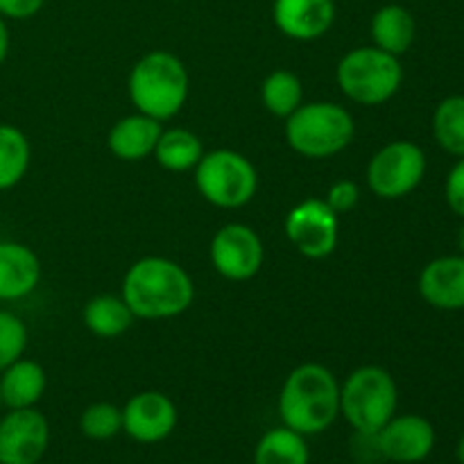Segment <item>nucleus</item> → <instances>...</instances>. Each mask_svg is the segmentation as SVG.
I'll list each match as a JSON object with an SVG mask.
<instances>
[{
  "label": "nucleus",
  "instance_id": "obj_1",
  "mask_svg": "<svg viewBox=\"0 0 464 464\" xmlns=\"http://www.w3.org/2000/svg\"><path fill=\"white\" fill-rule=\"evenodd\" d=\"M121 297L136 320H170L193 306L195 284L177 261L143 256L122 276Z\"/></svg>",
  "mask_w": 464,
  "mask_h": 464
},
{
  "label": "nucleus",
  "instance_id": "obj_2",
  "mask_svg": "<svg viewBox=\"0 0 464 464\" xmlns=\"http://www.w3.org/2000/svg\"><path fill=\"white\" fill-rule=\"evenodd\" d=\"M279 417L299 435H320L340 417V383L329 367L304 362L295 367L279 392Z\"/></svg>",
  "mask_w": 464,
  "mask_h": 464
},
{
  "label": "nucleus",
  "instance_id": "obj_3",
  "mask_svg": "<svg viewBox=\"0 0 464 464\" xmlns=\"http://www.w3.org/2000/svg\"><path fill=\"white\" fill-rule=\"evenodd\" d=\"M190 77L184 62L168 50H150L131 66L127 93L139 113L166 122L184 109Z\"/></svg>",
  "mask_w": 464,
  "mask_h": 464
},
{
  "label": "nucleus",
  "instance_id": "obj_4",
  "mask_svg": "<svg viewBox=\"0 0 464 464\" xmlns=\"http://www.w3.org/2000/svg\"><path fill=\"white\" fill-rule=\"evenodd\" d=\"M285 140L304 159H331L347 150L356 136L353 116L338 102H304L285 118Z\"/></svg>",
  "mask_w": 464,
  "mask_h": 464
},
{
  "label": "nucleus",
  "instance_id": "obj_5",
  "mask_svg": "<svg viewBox=\"0 0 464 464\" xmlns=\"http://www.w3.org/2000/svg\"><path fill=\"white\" fill-rule=\"evenodd\" d=\"M399 406V388L394 376L379 365L353 370L340 385V415L356 435H376Z\"/></svg>",
  "mask_w": 464,
  "mask_h": 464
},
{
  "label": "nucleus",
  "instance_id": "obj_6",
  "mask_svg": "<svg viewBox=\"0 0 464 464\" xmlns=\"http://www.w3.org/2000/svg\"><path fill=\"white\" fill-rule=\"evenodd\" d=\"M335 80L344 98L361 107H379L392 100L401 89V59L376 45L353 48L340 59Z\"/></svg>",
  "mask_w": 464,
  "mask_h": 464
},
{
  "label": "nucleus",
  "instance_id": "obj_7",
  "mask_svg": "<svg viewBox=\"0 0 464 464\" xmlns=\"http://www.w3.org/2000/svg\"><path fill=\"white\" fill-rule=\"evenodd\" d=\"M193 172L199 195L218 208H240L256 195V168L236 150L218 148L204 152Z\"/></svg>",
  "mask_w": 464,
  "mask_h": 464
},
{
  "label": "nucleus",
  "instance_id": "obj_8",
  "mask_svg": "<svg viewBox=\"0 0 464 464\" xmlns=\"http://www.w3.org/2000/svg\"><path fill=\"white\" fill-rule=\"evenodd\" d=\"M426 152L412 140L383 145L367 163V186L381 199L408 198L426 177Z\"/></svg>",
  "mask_w": 464,
  "mask_h": 464
},
{
  "label": "nucleus",
  "instance_id": "obj_9",
  "mask_svg": "<svg viewBox=\"0 0 464 464\" xmlns=\"http://www.w3.org/2000/svg\"><path fill=\"white\" fill-rule=\"evenodd\" d=\"M285 238L302 256L311 261L331 256L340 240V216L320 198L295 204L284 220Z\"/></svg>",
  "mask_w": 464,
  "mask_h": 464
},
{
  "label": "nucleus",
  "instance_id": "obj_10",
  "mask_svg": "<svg viewBox=\"0 0 464 464\" xmlns=\"http://www.w3.org/2000/svg\"><path fill=\"white\" fill-rule=\"evenodd\" d=\"M213 270L227 281H249L261 272L266 261L263 240L256 231L243 222L220 227L208 247Z\"/></svg>",
  "mask_w": 464,
  "mask_h": 464
},
{
  "label": "nucleus",
  "instance_id": "obj_11",
  "mask_svg": "<svg viewBox=\"0 0 464 464\" xmlns=\"http://www.w3.org/2000/svg\"><path fill=\"white\" fill-rule=\"evenodd\" d=\"M50 447V424L36 408L9 411L0 420V464H39Z\"/></svg>",
  "mask_w": 464,
  "mask_h": 464
},
{
  "label": "nucleus",
  "instance_id": "obj_12",
  "mask_svg": "<svg viewBox=\"0 0 464 464\" xmlns=\"http://www.w3.org/2000/svg\"><path fill=\"white\" fill-rule=\"evenodd\" d=\"M435 426L421 415H394L379 433L374 447L385 460L397 464L424 462L435 449Z\"/></svg>",
  "mask_w": 464,
  "mask_h": 464
},
{
  "label": "nucleus",
  "instance_id": "obj_13",
  "mask_svg": "<svg viewBox=\"0 0 464 464\" xmlns=\"http://www.w3.org/2000/svg\"><path fill=\"white\" fill-rule=\"evenodd\" d=\"M177 420L175 401L157 390L134 394L122 408V430L139 444H157L170 438Z\"/></svg>",
  "mask_w": 464,
  "mask_h": 464
},
{
  "label": "nucleus",
  "instance_id": "obj_14",
  "mask_svg": "<svg viewBox=\"0 0 464 464\" xmlns=\"http://www.w3.org/2000/svg\"><path fill=\"white\" fill-rule=\"evenodd\" d=\"M272 18L276 30L293 41H315L335 21L334 0H275Z\"/></svg>",
  "mask_w": 464,
  "mask_h": 464
},
{
  "label": "nucleus",
  "instance_id": "obj_15",
  "mask_svg": "<svg viewBox=\"0 0 464 464\" xmlns=\"http://www.w3.org/2000/svg\"><path fill=\"white\" fill-rule=\"evenodd\" d=\"M420 295L438 311H464V256H438L420 275Z\"/></svg>",
  "mask_w": 464,
  "mask_h": 464
},
{
  "label": "nucleus",
  "instance_id": "obj_16",
  "mask_svg": "<svg viewBox=\"0 0 464 464\" xmlns=\"http://www.w3.org/2000/svg\"><path fill=\"white\" fill-rule=\"evenodd\" d=\"M41 261L34 249L14 240L0 243V302H16L36 290Z\"/></svg>",
  "mask_w": 464,
  "mask_h": 464
},
{
  "label": "nucleus",
  "instance_id": "obj_17",
  "mask_svg": "<svg viewBox=\"0 0 464 464\" xmlns=\"http://www.w3.org/2000/svg\"><path fill=\"white\" fill-rule=\"evenodd\" d=\"M161 131V122L136 111L116 121V125L109 130V152L121 161H143L154 154Z\"/></svg>",
  "mask_w": 464,
  "mask_h": 464
},
{
  "label": "nucleus",
  "instance_id": "obj_18",
  "mask_svg": "<svg viewBox=\"0 0 464 464\" xmlns=\"http://www.w3.org/2000/svg\"><path fill=\"white\" fill-rule=\"evenodd\" d=\"M45 388H48L45 370L30 358H18L0 372V399L9 411L34 408L45 394Z\"/></svg>",
  "mask_w": 464,
  "mask_h": 464
},
{
  "label": "nucleus",
  "instance_id": "obj_19",
  "mask_svg": "<svg viewBox=\"0 0 464 464\" xmlns=\"http://www.w3.org/2000/svg\"><path fill=\"white\" fill-rule=\"evenodd\" d=\"M370 34L372 45L394 54V57H401V54H406L408 50H411V45L415 44V16H412L411 9H406L403 5H383V7L376 9V14L372 16Z\"/></svg>",
  "mask_w": 464,
  "mask_h": 464
},
{
  "label": "nucleus",
  "instance_id": "obj_20",
  "mask_svg": "<svg viewBox=\"0 0 464 464\" xmlns=\"http://www.w3.org/2000/svg\"><path fill=\"white\" fill-rule=\"evenodd\" d=\"M136 315L127 302L118 295H98V297L89 299L82 311V322L86 329L102 340L121 338L122 334L131 329Z\"/></svg>",
  "mask_w": 464,
  "mask_h": 464
},
{
  "label": "nucleus",
  "instance_id": "obj_21",
  "mask_svg": "<svg viewBox=\"0 0 464 464\" xmlns=\"http://www.w3.org/2000/svg\"><path fill=\"white\" fill-rule=\"evenodd\" d=\"M204 154V145L195 131L186 127H170L163 130L157 140L152 157L159 166L168 172H188L199 163Z\"/></svg>",
  "mask_w": 464,
  "mask_h": 464
},
{
  "label": "nucleus",
  "instance_id": "obj_22",
  "mask_svg": "<svg viewBox=\"0 0 464 464\" xmlns=\"http://www.w3.org/2000/svg\"><path fill=\"white\" fill-rule=\"evenodd\" d=\"M311 462V449L304 435L288 426H276L267 430L256 444L254 464H308Z\"/></svg>",
  "mask_w": 464,
  "mask_h": 464
},
{
  "label": "nucleus",
  "instance_id": "obj_23",
  "mask_svg": "<svg viewBox=\"0 0 464 464\" xmlns=\"http://www.w3.org/2000/svg\"><path fill=\"white\" fill-rule=\"evenodd\" d=\"M32 161V145L18 127L0 122V190H9L23 181Z\"/></svg>",
  "mask_w": 464,
  "mask_h": 464
},
{
  "label": "nucleus",
  "instance_id": "obj_24",
  "mask_svg": "<svg viewBox=\"0 0 464 464\" xmlns=\"http://www.w3.org/2000/svg\"><path fill=\"white\" fill-rule=\"evenodd\" d=\"M261 102L272 116L288 118L304 104V84L293 71L276 68L263 80Z\"/></svg>",
  "mask_w": 464,
  "mask_h": 464
},
{
  "label": "nucleus",
  "instance_id": "obj_25",
  "mask_svg": "<svg viewBox=\"0 0 464 464\" xmlns=\"http://www.w3.org/2000/svg\"><path fill=\"white\" fill-rule=\"evenodd\" d=\"M433 139L451 157H464V95L440 100L433 111Z\"/></svg>",
  "mask_w": 464,
  "mask_h": 464
},
{
  "label": "nucleus",
  "instance_id": "obj_26",
  "mask_svg": "<svg viewBox=\"0 0 464 464\" xmlns=\"http://www.w3.org/2000/svg\"><path fill=\"white\" fill-rule=\"evenodd\" d=\"M80 430L95 442L113 440L122 430V408L109 401L91 403L80 415Z\"/></svg>",
  "mask_w": 464,
  "mask_h": 464
},
{
  "label": "nucleus",
  "instance_id": "obj_27",
  "mask_svg": "<svg viewBox=\"0 0 464 464\" xmlns=\"http://www.w3.org/2000/svg\"><path fill=\"white\" fill-rule=\"evenodd\" d=\"M27 349V326L16 313L0 311V372L23 358Z\"/></svg>",
  "mask_w": 464,
  "mask_h": 464
},
{
  "label": "nucleus",
  "instance_id": "obj_28",
  "mask_svg": "<svg viewBox=\"0 0 464 464\" xmlns=\"http://www.w3.org/2000/svg\"><path fill=\"white\" fill-rule=\"evenodd\" d=\"M324 202L329 204V208L338 216L353 211L361 202V186L353 179H338L335 184H331V188L326 190Z\"/></svg>",
  "mask_w": 464,
  "mask_h": 464
},
{
  "label": "nucleus",
  "instance_id": "obj_29",
  "mask_svg": "<svg viewBox=\"0 0 464 464\" xmlns=\"http://www.w3.org/2000/svg\"><path fill=\"white\" fill-rule=\"evenodd\" d=\"M444 198H447L449 208L464 220V157L458 159L449 170L447 181H444Z\"/></svg>",
  "mask_w": 464,
  "mask_h": 464
},
{
  "label": "nucleus",
  "instance_id": "obj_30",
  "mask_svg": "<svg viewBox=\"0 0 464 464\" xmlns=\"http://www.w3.org/2000/svg\"><path fill=\"white\" fill-rule=\"evenodd\" d=\"M45 0H0V16L5 21H25L36 16Z\"/></svg>",
  "mask_w": 464,
  "mask_h": 464
},
{
  "label": "nucleus",
  "instance_id": "obj_31",
  "mask_svg": "<svg viewBox=\"0 0 464 464\" xmlns=\"http://www.w3.org/2000/svg\"><path fill=\"white\" fill-rule=\"evenodd\" d=\"M9 44H12V36H9L7 21H5V18L0 16V66H3V62H5V59H7Z\"/></svg>",
  "mask_w": 464,
  "mask_h": 464
},
{
  "label": "nucleus",
  "instance_id": "obj_32",
  "mask_svg": "<svg viewBox=\"0 0 464 464\" xmlns=\"http://www.w3.org/2000/svg\"><path fill=\"white\" fill-rule=\"evenodd\" d=\"M456 458H458V462L464 464V433H462V438L458 440V447H456Z\"/></svg>",
  "mask_w": 464,
  "mask_h": 464
},
{
  "label": "nucleus",
  "instance_id": "obj_33",
  "mask_svg": "<svg viewBox=\"0 0 464 464\" xmlns=\"http://www.w3.org/2000/svg\"><path fill=\"white\" fill-rule=\"evenodd\" d=\"M456 243H458V254H462V256H464V225L460 227V229H458Z\"/></svg>",
  "mask_w": 464,
  "mask_h": 464
},
{
  "label": "nucleus",
  "instance_id": "obj_34",
  "mask_svg": "<svg viewBox=\"0 0 464 464\" xmlns=\"http://www.w3.org/2000/svg\"><path fill=\"white\" fill-rule=\"evenodd\" d=\"M358 464H374V462H358Z\"/></svg>",
  "mask_w": 464,
  "mask_h": 464
},
{
  "label": "nucleus",
  "instance_id": "obj_35",
  "mask_svg": "<svg viewBox=\"0 0 464 464\" xmlns=\"http://www.w3.org/2000/svg\"><path fill=\"white\" fill-rule=\"evenodd\" d=\"M172 3H181V0H172Z\"/></svg>",
  "mask_w": 464,
  "mask_h": 464
},
{
  "label": "nucleus",
  "instance_id": "obj_36",
  "mask_svg": "<svg viewBox=\"0 0 464 464\" xmlns=\"http://www.w3.org/2000/svg\"><path fill=\"white\" fill-rule=\"evenodd\" d=\"M0 406H3V399H0Z\"/></svg>",
  "mask_w": 464,
  "mask_h": 464
}]
</instances>
